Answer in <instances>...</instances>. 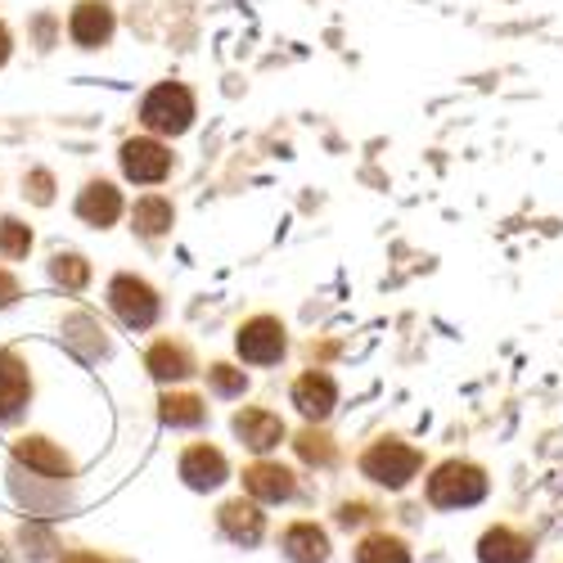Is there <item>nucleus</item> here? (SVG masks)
I'll return each mask as SVG.
<instances>
[{
	"label": "nucleus",
	"instance_id": "f257e3e1",
	"mask_svg": "<svg viewBox=\"0 0 563 563\" xmlns=\"http://www.w3.org/2000/svg\"><path fill=\"white\" fill-rule=\"evenodd\" d=\"M492 492V478H487V468L478 460H442L429 468V478H424V496L433 509H474L483 505Z\"/></svg>",
	"mask_w": 563,
	"mask_h": 563
},
{
	"label": "nucleus",
	"instance_id": "f03ea898",
	"mask_svg": "<svg viewBox=\"0 0 563 563\" xmlns=\"http://www.w3.org/2000/svg\"><path fill=\"white\" fill-rule=\"evenodd\" d=\"M419 468H424V455H419L410 442L401 438H374L365 451H361V474L369 483H379L388 492H401L419 478Z\"/></svg>",
	"mask_w": 563,
	"mask_h": 563
},
{
	"label": "nucleus",
	"instance_id": "7ed1b4c3",
	"mask_svg": "<svg viewBox=\"0 0 563 563\" xmlns=\"http://www.w3.org/2000/svg\"><path fill=\"white\" fill-rule=\"evenodd\" d=\"M140 122H145L150 131H158V135L190 131V122H195V96H190V86H180V81L154 86L150 96H145V104H140Z\"/></svg>",
	"mask_w": 563,
	"mask_h": 563
},
{
	"label": "nucleus",
	"instance_id": "20e7f679",
	"mask_svg": "<svg viewBox=\"0 0 563 563\" xmlns=\"http://www.w3.org/2000/svg\"><path fill=\"white\" fill-rule=\"evenodd\" d=\"M234 347H240V361L244 365H279L289 352V330L279 316H249L234 334Z\"/></svg>",
	"mask_w": 563,
	"mask_h": 563
},
{
	"label": "nucleus",
	"instance_id": "39448f33",
	"mask_svg": "<svg viewBox=\"0 0 563 563\" xmlns=\"http://www.w3.org/2000/svg\"><path fill=\"white\" fill-rule=\"evenodd\" d=\"M109 307L118 311L122 324H131V330H150V324L158 320L163 302L158 294L145 285V279H135V275H118L113 285H109Z\"/></svg>",
	"mask_w": 563,
	"mask_h": 563
},
{
	"label": "nucleus",
	"instance_id": "423d86ee",
	"mask_svg": "<svg viewBox=\"0 0 563 563\" xmlns=\"http://www.w3.org/2000/svg\"><path fill=\"white\" fill-rule=\"evenodd\" d=\"M294 406H298V415L307 419V424H324V419L334 415V406H339V379L330 369H307V374H298L294 379Z\"/></svg>",
	"mask_w": 563,
	"mask_h": 563
},
{
	"label": "nucleus",
	"instance_id": "0eeeda50",
	"mask_svg": "<svg viewBox=\"0 0 563 563\" xmlns=\"http://www.w3.org/2000/svg\"><path fill=\"white\" fill-rule=\"evenodd\" d=\"M244 492L253 496V505H285L298 496V478L279 460H257L244 468Z\"/></svg>",
	"mask_w": 563,
	"mask_h": 563
},
{
	"label": "nucleus",
	"instance_id": "6e6552de",
	"mask_svg": "<svg viewBox=\"0 0 563 563\" xmlns=\"http://www.w3.org/2000/svg\"><path fill=\"white\" fill-rule=\"evenodd\" d=\"M230 429H234V438H240L249 451H257V455H266V451H275L279 442L289 438V429H285V419H279L275 410H266V406H244L240 415L230 419Z\"/></svg>",
	"mask_w": 563,
	"mask_h": 563
},
{
	"label": "nucleus",
	"instance_id": "1a4fd4ad",
	"mask_svg": "<svg viewBox=\"0 0 563 563\" xmlns=\"http://www.w3.org/2000/svg\"><path fill=\"white\" fill-rule=\"evenodd\" d=\"M180 478L190 483L195 492H217L230 478V460L212 442H195V446L180 451Z\"/></svg>",
	"mask_w": 563,
	"mask_h": 563
},
{
	"label": "nucleus",
	"instance_id": "9d476101",
	"mask_svg": "<svg viewBox=\"0 0 563 563\" xmlns=\"http://www.w3.org/2000/svg\"><path fill=\"white\" fill-rule=\"evenodd\" d=\"M217 528H221L225 541L253 550V545H262V537H266V514H262V505H253V500H225V505L217 509Z\"/></svg>",
	"mask_w": 563,
	"mask_h": 563
},
{
	"label": "nucleus",
	"instance_id": "9b49d317",
	"mask_svg": "<svg viewBox=\"0 0 563 563\" xmlns=\"http://www.w3.org/2000/svg\"><path fill=\"white\" fill-rule=\"evenodd\" d=\"M122 172L135 185H158L172 172V154H167V145H158V140H150V135L145 140H126L122 145Z\"/></svg>",
	"mask_w": 563,
	"mask_h": 563
},
{
	"label": "nucleus",
	"instance_id": "f8f14e48",
	"mask_svg": "<svg viewBox=\"0 0 563 563\" xmlns=\"http://www.w3.org/2000/svg\"><path fill=\"white\" fill-rule=\"evenodd\" d=\"M532 559H537L532 537L514 523H492L478 537V563H532Z\"/></svg>",
	"mask_w": 563,
	"mask_h": 563
},
{
	"label": "nucleus",
	"instance_id": "ddd939ff",
	"mask_svg": "<svg viewBox=\"0 0 563 563\" xmlns=\"http://www.w3.org/2000/svg\"><path fill=\"white\" fill-rule=\"evenodd\" d=\"M279 550H285L289 563H330V554H334L330 532H324L316 519H294L285 532H279Z\"/></svg>",
	"mask_w": 563,
	"mask_h": 563
},
{
	"label": "nucleus",
	"instance_id": "4468645a",
	"mask_svg": "<svg viewBox=\"0 0 563 563\" xmlns=\"http://www.w3.org/2000/svg\"><path fill=\"white\" fill-rule=\"evenodd\" d=\"M68 32H73L77 45H104L113 36V10L104 5V0H86V5L73 10Z\"/></svg>",
	"mask_w": 563,
	"mask_h": 563
},
{
	"label": "nucleus",
	"instance_id": "2eb2a0df",
	"mask_svg": "<svg viewBox=\"0 0 563 563\" xmlns=\"http://www.w3.org/2000/svg\"><path fill=\"white\" fill-rule=\"evenodd\" d=\"M145 365H150V374L154 379H185V374H195V356H190V347L185 343H172V339H163V343H154L150 347V356H145Z\"/></svg>",
	"mask_w": 563,
	"mask_h": 563
},
{
	"label": "nucleus",
	"instance_id": "dca6fc26",
	"mask_svg": "<svg viewBox=\"0 0 563 563\" xmlns=\"http://www.w3.org/2000/svg\"><path fill=\"white\" fill-rule=\"evenodd\" d=\"M77 212H81L90 225H113V221L122 217V195L113 190V185L96 180V185H86V190H81Z\"/></svg>",
	"mask_w": 563,
	"mask_h": 563
},
{
	"label": "nucleus",
	"instance_id": "f3484780",
	"mask_svg": "<svg viewBox=\"0 0 563 563\" xmlns=\"http://www.w3.org/2000/svg\"><path fill=\"white\" fill-rule=\"evenodd\" d=\"M356 563H410V541L397 532H369L356 541Z\"/></svg>",
	"mask_w": 563,
	"mask_h": 563
},
{
	"label": "nucleus",
	"instance_id": "a211bd4d",
	"mask_svg": "<svg viewBox=\"0 0 563 563\" xmlns=\"http://www.w3.org/2000/svg\"><path fill=\"white\" fill-rule=\"evenodd\" d=\"M172 203L163 199V195H145V199H135V208H131V221H135V230L145 234V240H158V234H167L172 230Z\"/></svg>",
	"mask_w": 563,
	"mask_h": 563
},
{
	"label": "nucleus",
	"instance_id": "6ab92c4d",
	"mask_svg": "<svg viewBox=\"0 0 563 563\" xmlns=\"http://www.w3.org/2000/svg\"><path fill=\"white\" fill-rule=\"evenodd\" d=\"M208 419V401L203 397H190V393H167L163 397V424H172V429H199Z\"/></svg>",
	"mask_w": 563,
	"mask_h": 563
},
{
	"label": "nucleus",
	"instance_id": "aec40b11",
	"mask_svg": "<svg viewBox=\"0 0 563 563\" xmlns=\"http://www.w3.org/2000/svg\"><path fill=\"white\" fill-rule=\"evenodd\" d=\"M27 393V369L14 356H0V419H10Z\"/></svg>",
	"mask_w": 563,
	"mask_h": 563
},
{
	"label": "nucleus",
	"instance_id": "412c9836",
	"mask_svg": "<svg viewBox=\"0 0 563 563\" xmlns=\"http://www.w3.org/2000/svg\"><path fill=\"white\" fill-rule=\"evenodd\" d=\"M19 455H23L32 468H41V474H51V478H68V455H64V451H55L51 442L32 438V442H23V446H19Z\"/></svg>",
	"mask_w": 563,
	"mask_h": 563
},
{
	"label": "nucleus",
	"instance_id": "4be33fe9",
	"mask_svg": "<svg viewBox=\"0 0 563 563\" xmlns=\"http://www.w3.org/2000/svg\"><path fill=\"white\" fill-rule=\"evenodd\" d=\"M208 384H212L217 397H244L249 393V374L225 365V361H217V365H208Z\"/></svg>",
	"mask_w": 563,
	"mask_h": 563
},
{
	"label": "nucleus",
	"instance_id": "5701e85b",
	"mask_svg": "<svg viewBox=\"0 0 563 563\" xmlns=\"http://www.w3.org/2000/svg\"><path fill=\"white\" fill-rule=\"evenodd\" d=\"M298 455L307 460V464H330L334 460V442L324 438V433H316V429H307V433H298Z\"/></svg>",
	"mask_w": 563,
	"mask_h": 563
},
{
	"label": "nucleus",
	"instance_id": "b1692460",
	"mask_svg": "<svg viewBox=\"0 0 563 563\" xmlns=\"http://www.w3.org/2000/svg\"><path fill=\"white\" fill-rule=\"evenodd\" d=\"M32 249V230L19 221H0V253L5 257H23Z\"/></svg>",
	"mask_w": 563,
	"mask_h": 563
},
{
	"label": "nucleus",
	"instance_id": "393cba45",
	"mask_svg": "<svg viewBox=\"0 0 563 563\" xmlns=\"http://www.w3.org/2000/svg\"><path fill=\"white\" fill-rule=\"evenodd\" d=\"M55 275L64 279V285H68V289H81V285H86V275H90V271H86V262H81V257H59V266H55Z\"/></svg>",
	"mask_w": 563,
	"mask_h": 563
},
{
	"label": "nucleus",
	"instance_id": "a878e982",
	"mask_svg": "<svg viewBox=\"0 0 563 563\" xmlns=\"http://www.w3.org/2000/svg\"><path fill=\"white\" fill-rule=\"evenodd\" d=\"M5 55H10V32H5V23H0V64H5Z\"/></svg>",
	"mask_w": 563,
	"mask_h": 563
},
{
	"label": "nucleus",
	"instance_id": "bb28decb",
	"mask_svg": "<svg viewBox=\"0 0 563 563\" xmlns=\"http://www.w3.org/2000/svg\"><path fill=\"white\" fill-rule=\"evenodd\" d=\"M64 563H104L100 554H73V559H64Z\"/></svg>",
	"mask_w": 563,
	"mask_h": 563
}]
</instances>
